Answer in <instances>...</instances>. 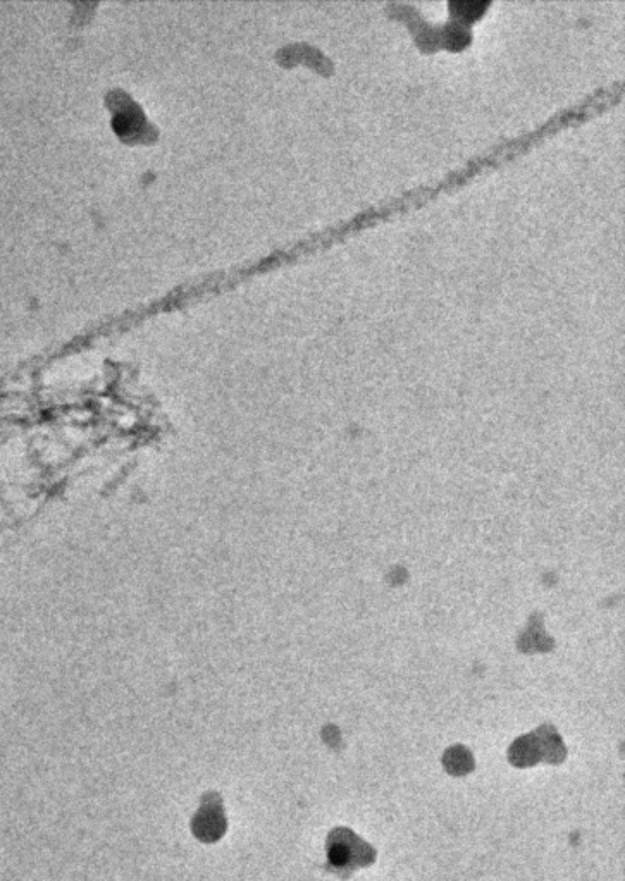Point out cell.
<instances>
[{
	"label": "cell",
	"mask_w": 625,
	"mask_h": 881,
	"mask_svg": "<svg viewBox=\"0 0 625 881\" xmlns=\"http://www.w3.org/2000/svg\"><path fill=\"white\" fill-rule=\"evenodd\" d=\"M384 13L409 26L415 45L426 54H434L441 49L462 52L472 44L474 38L469 26L458 25L452 19L441 25H433L422 16L417 7L403 2H390L384 7Z\"/></svg>",
	"instance_id": "obj_1"
},
{
	"label": "cell",
	"mask_w": 625,
	"mask_h": 881,
	"mask_svg": "<svg viewBox=\"0 0 625 881\" xmlns=\"http://www.w3.org/2000/svg\"><path fill=\"white\" fill-rule=\"evenodd\" d=\"M329 866L336 871L359 868L374 861L371 847L350 830H335L328 840Z\"/></svg>",
	"instance_id": "obj_2"
},
{
	"label": "cell",
	"mask_w": 625,
	"mask_h": 881,
	"mask_svg": "<svg viewBox=\"0 0 625 881\" xmlns=\"http://www.w3.org/2000/svg\"><path fill=\"white\" fill-rule=\"evenodd\" d=\"M491 6H493L491 0H450L448 11H450L452 21L471 28L476 21L488 13Z\"/></svg>",
	"instance_id": "obj_3"
}]
</instances>
